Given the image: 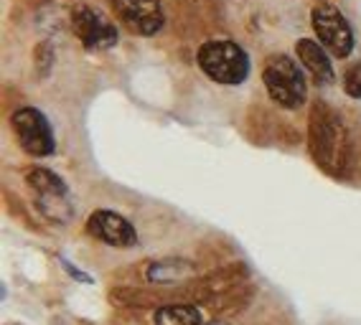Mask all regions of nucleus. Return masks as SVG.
Returning <instances> with one entry per match:
<instances>
[{"label":"nucleus","mask_w":361,"mask_h":325,"mask_svg":"<svg viewBox=\"0 0 361 325\" xmlns=\"http://www.w3.org/2000/svg\"><path fill=\"white\" fill-rule=\"evenodd\" d=\"M308 150L310 158L323 173L346 178L354 160V145L343 120L326 102H316L308 120Z\"/></svg>","instance_id":"1"},{"label":"nucleus","mask_w":361,"mask_h":325,"mask_svg":"<svg viewBox=\"0 0 361 325\" xmlns=\"http://www.w3.org/2000/svg\"><path fill=\"white\" fill-rule=\"evenodd\" d=\"M196 61H199L201 72L216 84L237 87L250 77V56L234 41H207L196 53Z\"/></svg>","instance_id":"2"},{"label":"nucleus","mask_w":361,"mask_h":325,"mask_svg":"<svg viewBox=\"0 0 361 325\" xmlns=\"http://www.w3.org/2000/svg\"><path fill=\"white\" fill-rule=\"evenodd\" d=\"M262 82L267 87V94L275 104L283 110H298L303 107L308 97V84H305V74L288 53H272L264 61Z\"/></svg>","instance_id":"3"},{"label":"nucleus","mask_w":361,"mask_h":325,"mask_svg":"<svg viewBox=\"0 0 361 325\" xmlns=\"http://www.w3.org/2000/svg\"><path fill=\"white\" fill-rule=\"evenodd\" d=\"M313 31H316L318 41L323 44V49L329 53H334L336 59H346L348 53L354 51L356 39H354V28L346 20V15L334 6V3H316L313 6Z\"/></svg>","instance_id":"4"},{"label":"nucleus","mask_w":361,"mask_h":325,"mask_svg":"<svg viewBox=\"0 0 361 325\" xmlns=\"http://www.w3.org/2000/svg\"><path fill=\"white\" fill-rule=\"evenodd\" d=\"M11 127L18 140V145L33 158H49L56 150L51 122L44 112L36 107H18L11 115Z\"/></svg>","instance_id":"5"},{"label":"nucleus","mask_w":361,"mask_h":325,"mask_svg":"<svg viewBox=\"0 0 361 325\" xmlns=\"http://www.w3.org/2000/svg\"><path fill=\"white\" fill-rule=\"evenodd\" d=\"M26 183L36 191L39 196V208L41 214H46L54 222H69L71 219V206H69V186L64 178L56 176L54 170L33 165L26 170Z\"/></svg>","instance_id":"6"},{"label":"nucleus","mask_w":361,"mask_h":325,"mask_svg":"<svg viewBox=\"0 0 361 325\" xmlns=\"http://www.w3.org/2000/svg\"><path fill=\"white\" fill-rule=\"evenodd\" d=\"M71 28L77 33V39L92 51H107L120 41L115 23L110 18H104L97 8L82 6V3L71 8Z\"/></svg>","instance_id":"7"},{"label":"nucleus","mask_w":361,"mask_h":325,"mask_svg":"<svg viewBox=\"0 0 361 325\" xmlns=\"http://www.w3.org/2000/svg\"><path fill=\"white\" fill-rule=\"evenodd\" d=\"M112 11L135 36H155L166 23L161 0H112Z\"/></svg>","instance_id":"8"},{"label":"nucleus","mask_w":361,"mask_h":325,"mask_svg":"<svg viewBox=\"0 0 361 325\" xmlns=\"http://www.w3.org/2000/svg\"><path fill=\"white\" fill-rule=\"evenodd\" d=\"M87 231H90V236H94L97 241L107 244V247L128 249V247H135L137 244L135 227H133L123 214L110 211V208H97V211H92V216L87 219Z\"/></svg>","instance_id":"9"},{"label":"nucleus","mask_w":361,"mask_h":325,"mask_svg":"<svg viewBox=\"0 0 361 325\" xmlns=\"http://www.w3.org/2000/svg\"><path fill=\"white\" fill-rule=\"evenodd\" d=\"M196 274V265L183 257H163V260H153L145 265L142 277L150 285H178V282L188 280Z\"/></svg>","instance_id":"10"},{"label":"nucleus","mask_w":361,"mask_h":325,"mask_svg":"<svg viewBox=\"0 0 361 325\" xmlns=\"http://www.w3.org/2000/svg\"><path fill=\"white\" fill-rule=\"evenodd\" d=\"M295 53L305 72L313 77L316 84H331L334 82V66H331L329 51L323 49V44L310 39H300L295 44Z\"/></svg>","instance_id":"11"},{"label":"nucleus","mask_w":361,"mask_h":325,"mask_svg":"<svg viewBox=\"0 0 361 325\" xmlns=\"http://www.w3.org/2000/svg\"><path fill=\"white\" fill-rule=\"evenodd\" d=\"M204 315L196 305L188 302H171V305L155 307L153 325H201Z\"/></svg>","instance_id":"12"},{"label":"nucleus","mask_w":361,"mask_h":325,"mask_svg":"<svg viewBox=\"0 0 361 325\" xmlns=\"http://www.w3.org/2000/svg\"><path fill=\"white\" fill-rule=\"evenodd\" d=\"M343 89L351 99H361V61H354L343 74Z\"/></svg>","instance_id":"13"},{"label":"nucleus","mask_w":361,"mask_h":325,"mask_svg":"<svg viewBox=\"0 0 361 325\" xmlns=\"http://www.w3.org/2000/svg\"><path fill=\"white\" fill-rule=\"evenodd\" d=\"M51 64H54V49L51 44L44 41V44L36 46V72H39V77H49Z\"/></svg>","instance_id":"14"},{"label":"nucleus","mask_w":361,"mask_h":325,"mask_svg":"<svg viewBox=\"0 0 361 325\" xmlns=\"http://www.w3.org/2000/svg\"><path fill=\"white\" fill-rule=\"evenodd\" d=\"M61 265H64V269L71 274V277H74V280H79V282H87V285H92V277H90V274H87V272H79L77 267L71 265L69 260H64V257H61Z\"/></svg>","instance_id":"15"},{"label":"nucleus","mask_w":361,"mask_h":325,"mask_svg":"<svg viewBox=\"0 0 361 325\" xmlns=\"http://www.w3.org/2000/svg\"><path fill=\"white\" fill-rule=\"evenodd\" d=\"M6 325H23V323H6Z\"/></svg>","instance_id":"16"}]
</instances>
